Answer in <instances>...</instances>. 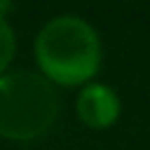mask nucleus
<instances>
[{"instance_id": "obj_1", "label": "nucleus", "mask_w": 150, "mask_h": 150, "mask_svg": "<svg viewBox=\"0 0 150 150\" xmlns=\"http://www.w3.org/2000/svg\"><path fill=\"white\" fill-rule=\"evenodd\" d=\"M35 63L40 75L59 87H84L101 68V38L96 28L77 14L49 19L35 38Z\"/></svg>"}, {"instance_id": "obj_2", "label": "nucleus", "mask_w": 150, "mask_h": 150, "mask_svg": "<svg viewBox=\"0 0 150 150\" xmlns=\"http://www.w3.org/2000/svg\"><path fill=\"white\" fill-rule=\"evenodd\" d=\"M56 117L59 96L47 77L33 70H12L0 77V138H40Z\"/></svg>"}, {"instance_id": "obj_3", "label": "nucleus", "mask_w": 150, "mask_h": 150, "mask_svg": "<svg viewBox=\"0 0 150 150\" xmlns=\"http://www.w3.org/2000/svg\"><path fill=\"white\" fill-rule=\"evenodd\" d=\"M77 117L94 131L110 129L122 112V101L117 91L105 82H89L80 89L75 98Z\"/></svg>"}, {"instance_id": "obj_4", "label": "nucleus", "mask_w": 150, "mask_h": 150, "mask_svg": "<svg viewBox=\"0 0 150 150\" xmlns=\"http://www.w3.org/2000/svg\"><path fill=\"white\" fill-rule=\"evenodd\" d=\"M14 54H16V35H14V28L9 26L7 16H0V77L7 73Z\"/></svg>"}]
</instances>
